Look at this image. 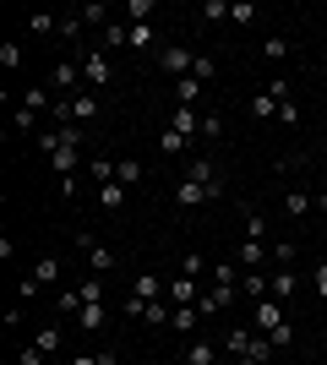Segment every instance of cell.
<instances>
[{"instance_id":"6da1fadb","label":"cell","mask_w":327,"mask_h":365,"mask_svg":"<svg viewBox=\"0 0 327 365\" xmlns=\"http://www.w3.org/2000/svg\"><path fill=\"white\" fill-rule=\"evenodd\" d=\"M186 180L207 185V191H213V202H218V197H229V185H224V175H218L213 158H186Z\"/></svg>"},{"instance_id":"7a4b0ae2","label":"cell","mask_w":327,"mask_h":365,"mask_svg":"<svg viewBox=\"0 0 327 365\" xmlns=\"http://www.w3.org/2000/svg\"><path fill=\"white\" fill-rule=\"evenodd\" d=\"M191 66H197V55H191L186 44H164V49H158V71L175 76V82H180V76H191Z\"/></svg>"},{"instance_id":"3957f363","label":"cell","mask_w":327,"mask_h":365,"mask_svg":"<svg viewBox=\"0 0 327 365\" xmlns=\"http://www.w3.org/2000/svg\"><path fill=\"white\" fill-rule=\"evenodd\" d=\"M284 322H289V317H284V305L279 300H273V294H267V300H256V305H251V327H256V333H273V327H284Z\"/></svg>"},{"instance_id":"277c9868","label":"cell","mask_w":327,"mask_h":365,"mask_svg":"<svg viewBox=\"0 0 327 365\" xmlns=\"http://www.w3.org/2000/svg\"><path fill=\"white\" fill-rule=\"evenodd\" d=\"M164 300H170V305H197V300H202V284L186 278V273H180V278H164Z\"/></svg>"},{"instance_id":"5b68a950","label":"cell","mask_w":327,"mask_h":365,"mask_svg":"<svg viewBox=\"0 0 327 365\" xmlns=\"http://www.w3.org/2000/svg\"><path fill=\"white\" fill-rule=\"evenodd\" d=\"M77 245H82V257H88V267H93V278L115 267V251H109L104 240H93V235H77Z\"/></svg>"},{"instance_id":"8992f818","label":"cell","mask_w":327,"mask_h":365,"mask_svg":"<svg viewBox=\"0 0 327 365\" xmlns=\"http://www.w3.org/2000/svg\"><path fill=\"white\" fill-rule=\"evenodd\" d=\"M77 82H82V66H71V61H61V66H55V71H49V82H44V88H49V93H55V98H66V93L77 88ZM71 98H77V93H71Z\"/></svg>"},{"instance_id":"52a82bcc","label":"cell","mask_w":327,"mask_h":365,"mask_svg":"<svg viewBox=\"0 0 327 365\" xmlns=\"http://www.w3.org/2000/svg\"><path fill=\"white\" fill-rule=\"evenodd\" d=\"M82 131H88V125H55V131H44V137H38V148H44V153L77 148V153H82Z\"/></svg>"},{"instance_id":"ba28073f","label":"cell","mask_w":327,"mask_h":365,"mask_svg":"<svg viewBox=\"0 0 327 365\" xmlns=\"http://www.w3.org/2000/svg\"><path fill=\"white\" fill-rule=\"evenodd\" d=\"M109 76H115V66H109V55H82V82H93V88H109Z\"/></svg>"},{"instance_id":"9c48e42d","label":"cell","mask_w":327,"mask_h":365,"mask_svg":"<svg viewBox=\"0 0 327 365\" xmlns=\"http://www.w3.org/2000/svg\"><path fill=\"white\" fill-rule=\"evenodd\" d=\"M170 131H180V137H202V115H197V109L191 104H175V115H170Z\"/></svg>"},{"instance_id":"30bf717a","label":"cell","mask_w":327,"mask_h":365,"mask_svg":"<svg viewBox=\"0 0 327 365\" xmlns=\"http://www.w3.org/2000/svg\"><path fill=\"white\" fill-rule=\"evenodd\" d=\"M295 289H300V278H295V267H279V273L267 278V294H273V300H295Z\"/></svg>"},{"instance_id":"8fae6325","label":"cell","mask_w":327,"mask_h":365,"mask_svg":"<svg viewBox=\"0 0 327 365\" xmlns=\"http://www.w3.org/2000/svg\"><path fill=\"white\" fill-rule=\"evenodd\" d=\"M175 202H180V207H202V202H213V191L197 185V180H180L175 185Z\"/></svg>"},{"instance_id":"7c38bea8","label":"cell","mask_w":327,"mask_h":365,"mask_svg":"<svg viewBox=\"0 0 327 365\" xmlns=\"http://www.w3.org/2000/svg\"><path fill=\"white\" fill-rule=\"evenodd\" d=\"M71 120H77V125L98 120V93H77V98H71Z\"/></svg>"},{"instance_id":"4fadbf2b","label":"cell","mask_w":327,"mask_h":365,"mask_svg":"<svg viewBox=\"0 0 327 365\" xmlns=\"http://www.w3.org/2000/svg\"><path fill=\"white\" fill-rule=\"evenodd\" d=\"M251 338H256V333H251V327H229V333H224V344H218V349H224V354H234V360H240V354H251Z\"/></svg>"},{"instance_id":"5bb4252c","label":"cell","mask_w":327,"mask_h":365,"mask_svg":"<svg viewBox=\"0 0 327 365\" xmlns=\"http://www.w3.org/2000/svg\"><path fill=\"white\" fill-rule=\"evenodd\" d=\"M125 191H131V185H120V180L98 185V207H104V213H120V207H125Z\"/></svg>"},{"instance_id":"9a60e30c","label":"cell","mask_w":327,"mask_h":365,"mask_svg":"<svg viewBox=\"0 0 327 365\" xmlns=\"http://www.w3.org/2000/svg\"><path fill=\"white\" fill-rule=\"evenodd\" d=\"M131 49H142V55H158V33H153V22H131Z\"/></svg>"},{"instance_id":"2e32d148","label":"cell","mask_w":327,"mask_h":365,"mask_svg":"<svg viewBox=\"0 0 327 365\" xmlns=\"http://www.w3.org/2000/svg\"><path fill=\"white\" fill-rule=\"evenodd\" d=\"M170 327H175V333H197V327H202V311H197V305H175Z\"/></svg>"},{"instance_id":"e0dca14e","label":"cell","mask_w":327,"mask_h":365,"mask_svg":"<svg viewBox=\"0 0 327 365\" xmlns=\"http://www.w3.org/2000/svg\"><path fill=\"white\" fill-rule=\"evenodd\" d=\"M284 213H289V218H306V213H311V191L289 185V191H284Z\"/></svg>"},{"instance_id":"ac0fdd59","label":"cell","mask_w":327,"mask_h":365,"mask_svg":"<svg viewBox=\"0 0 327 365\" xmlns=\"http://www.w3.org/2000/svg\"><path fill=\"white\" fill-rule=\"evenodd\" d=\"M186 365H218V344H207V338L186 344Z\"/></svg>"},{"instance_id":"d6986e66","label":"cell","mask_w":327,"mask_h":365,"mask_svg":"<svg viewBox=\"0 0 327 365\" xmlns=\"http://www.w3.org/2000/svg\"><path fill=\"white\" fill-rule=\"evenodd\" d=\"M202 88H207V82H197V76H180V82H175V104H197V98H202Z\"/></svg>"},{"instance_id":"ffe728a7","label":"cell","mask_w":327,"mask_h":365,"mask_svg":"<svg viewBox=\"0 0 327 365\" xmlns=\"http://www.w3.org/2000/svg\"><path fill=\"white\" fill-rule=\"evenodd\" d=\"M246 109H251V120H273V115H279V98H273V93H256Z\"/></svg>"},{"instance_id":"44dd1931","label":"cell","mask_w":327,"mask_h":365,"mask_svg":"<svg viewBox=\"0 0 327 365\" xmlns=\"http://www.w3.org/2000/svg\"><path fill=\"white\" fill-rule=\"evenodd\" d=\"M49 158H55V175H77V164H82V153H77V148H55Z\"/></svg>"},{"instance_id":"7402d4cb","label":"cell","mask_w":327,"mask_h":365,"mask_svg":"<svg viewBox=\"0 0 327 365\" xmlns=\"http://www.w3.org/2000/svg\"><path fill=\"white\" fill-rule=\"evenodd\" d=\"M267 257V240H240V267H262Z\"/></svg>"},{"instance_id":"603a6c76","label":"cell","mask_w":327,"mask_h":365,"mask_svg":"<svg viewBox=\"0 0 327 365\" xmlns=\"http://www.w3.org/2000/svg\"><path fill=\"white\" fill-rule=\"evenodd\" d=\"M61 344H66V338H61V327H38V338H33V349H38V354H55Z\"/></svg>"},{"instance_id":"cb8c5ba5","label":"cell","mask_w":327,"mask_h":365,"mask_svg":"<svg viewBox=\"0 0 327 365\" xmlns=\"http://www.w3.org/2000/svg\"><path fill=\"white\" fill-rule=\"evenodd\" d=\"M131 300H164V278H137Z\"/></svg>"},{"instance_id":"d4e9b609","label":"cell","mask_w":327,"mask_h":365,"mask_svg":"<svg viewBox=\"0 0 327 365\" xmlns=\"http://www.w3.org/2000/svg\"><path fill=\"white\" fill-rule=\"evenodd\" d=\"M170 317H175L170 300H147V305H142V322H164V327H170Z\"/></svg>"},{"instance_id":"484cf974","label":"cell","mask_w":327,"mask_h":365,"mask_svg":"<svg viewBox=\"0 0 327 365\" xmlns=\"http://www.w3.org/2000/svg\"><path fill=\"white\" fill-rule=\"evenodd\" d=\"M88 175H93L98 185H109V180H115V158H104V153H98V158H88Z\"/></svg>"},{"instance_id":"4316f807","label":"cell","mask_w":327,"mask_h":365,"mask_svg":"<svg viewBox=\"0 0 327 365\" xmlns=\"http://www.w3.org/2000/svg\"><path fill=\"white\" fill-rule=\"evenodd\" d=\"M77 294H82V305H104V278H82Z\"/></svg>"},{"instance_id":"83f0119b","label":"cell","mask_w":327,"mask_h":365,"mask_svg":"<svg viewBox=\"0 0 327 365\" xmlns=\"http://www.w3.org/2000/svg\"><path fill=\"white\" fill-rule=\"evenodd\" d=\"M22 109H33V115L55 109V104H49V88H28V93H22Z\"/></svg>"},{"instance_id":"f1b7e54d","label":"cell","mask_w":327,"mask_h":365,"mask_svg":"<svg viewBox=\"0 0 327 365\" xmlns=\"http://www.w3.org/2000/svg\"><path fill=\"white\" fill-rule=\"evenodd\" d=\"M77 327H82V333H98V327H104V305H82Z\"/></svg>"},{"instance_id":"f546056e","label":"cell","mask_w":327,"mask_h":365,"mask_svg":"<svg viewBox=\"0 0 327 365\" xmlns=\"http://www.w3.org/2000/svg\"><path fill=\"white\" fill-rule=\"evenodd\" d=\"M33 278H38V284H55V278H61V262H55V257H38V262H33Z\"/></svg>"},{"instance_id":"4dcf8cb0","label":"cell","mask_w":327,"mask_h":365,"mask_svg":"<svg viewBox=\"0 0 327 365\" xmlns=\"http://www.w3.org/2000/svg\"><path fill=\"white\" fill-rule=\"evenodd\" d=\"M115 180H120V185H137L142 180V164H137V158H120V164H115Z\"/></svg>"},{"instance_id":"1f68e13d","label":"cell","mask_w":327,"mask_h":365,"mask_svg":"<svg viewBox=\"0 0 327 365\" xmlns=\"http://www.w3.org/2000/svg\"><path fill=\"white\" fill-rule=\"evenodd\" d=\"M104 44H109V49L131 44V28H125V22H109V28H104Z\"/></svg>"},{"instance_id":"d6a6232c","label":"cell","mask_w":327,"mask_h":365,"mask_svg":"<svg viewBox=\"0 0 327 365\" xmlns=\"http://www.w3.org/2000/svg\"><path fill=\"white\" fill-rule=\"evenodd\" d=\"M0 66H6V71H16V66H22V44H16V38H6V44H0Z\"/></svg>"},{"instance_id":"836d02e7","label":"cell","mask_w":327,"mask_h":365,"mask_svg":"<svg viewBox=\"0 0 327 365\" xmlns=\"http://www.w3.org/2000/svg\"><path fill=\"white\" fill-rule=\"evenodd\" d=\"M240 294H251V300H267V278L246 273V278H240Z\"/></svg>"},{"instance_id":"e575fe53","label":"cell","mask_w":327,"mask_h":365,"mask_svg":"<svg viewBox=\"0 0 327 365\" xmlns=\"http://www.w3.org/2000/svg\"><path fill=\"white\" fill-rule=\"evenodd\" d=\"M158 148L170 153V158H180V153H186V148H191V142H186V137H180V131H164V137H158Z\"/></svg>"},{"instance_id":"d590c367","label":"cell","mask_w":327,"mask_h":365,"mask_svg":"<svg viewBox=\"0 0 327 365\" xmlns=\"http://www.w3.org/2000/svg\"><path fill=\"white\" fill-rule=\"evenodd\" d=\"M229 22H240V28L256 22V6H251V0H234V6H229Z\"/></svg>"},{"instance_id":"8d00e7d4","label":"cell","mask_w":327,"mask_h":365,"mask_svg":"<svg viewBox=\"0 0 327 365\" xmlns=\"http://www.w3.org/2000/svg\"><path fill=\"white\" fill-rule=\"evenodd\" d=\"M262 235H267V218L251 207V213H246V240H262Z\"/></svg>"},{"instance_id":"74e56055","label":"cell","mask_w":327,"mask_h":365,"mask_svg":"<svg viewBox=\"0 0 327 365\" xmlns=\"http://www.w3.org/2000/svg\"><path fill=\"white\" fill-rule=\"evenodd\" d=\"M262 55H267V61H284V55H289V38H279V33H273V38L262 44Z\"/></svg>"},{"instance_id":"f35d334b","label":"cell","mask_w":327,"mask_h":365,"mask_svg":"<svg viewBox=\"0 0 327 365\" xmlns=\"http://www.w3.org/2000/svg\"><path fill=\"white\" fill-rule=\"evenodd\" d=\"M273 262H279V267H295V240H279V245H273Z\"/></svg>"},{"instance_id":"ab89813d","label":"cell","mask_w":327,"mask_h":365,"mask_svg":"<svg viewBox=\"0 0 327 365\" xmlns=\"http://www.w3.org/2000/svg\"><path fill=\"white\" fill-rule=\"evenodd\" d=\"M88 28V22H82V11H71V16H61V38H77V33Z\"/></svg>"},{"instance_id":"60d3db41","label":"cell","mask_w":327,"mask_h":365,"mask_svg":"<svg viewBox=\"0 0 327 365\" xmlns=\"http://www.w3.org/2000/svg\"><path fill=\"white\" fill-rule=\"evenodd\" d=\"M125 16H137V22H147V16H153V0H125Z\"/></svg>"},{"instance_id":"b9f144b4","label":"cell","mask_w":327,"mask_h":365,"mask_svg":"<svg viewBox=\"0 0 327 365\" xmlns=\"http://www.w3.org/2000/svg\"><path fill=\"white\" fill-rule=\"evenodd\" d=\"M267 338H273V349H289V344H295V327L284 322V327H273V333H267Z\"/></svg>"},{"instance_id":"7bdbcfd3","label":"cell","mask_w":327,"mask_h":365,"mask_svg":"<svg viewBox=\"0 0 327 365\" xmlns=\"http://www.w3.org/2000/svg\"><path fill=\"white\" fill-rule=\"evenodd\" d=\"M71 365H120V360H115V354H109V349H98V354H77V360H71Z\"/></svg>"},{"instance_id":"ee69618b","label":"cell","mask_w":327,"mask_h":365,"mask_svg":"<svg viewBox=\"0 0 327 365\" xmlns=\"http://www.w3.org/2000/svg\"><path fill=\"white\" fill-rule=\"evenodd\" d=\"M38 289H44L38 278H22V284H16V305H28V300H33V294H38Z\"/></svg>"},{"instance_id":"f6af8a7d","label":"cell","mask_w":327,"mask_h":365,"mask_svg":"<svg viewBox=\"0 0 327 365\" xmlns=\"http://www.w3.org/2000/svg\"><path fill=\"white\" fill-rule=\"evenodd\" d=\"M202 16H207V22H224V16H229V6H224V0H202Z\"/></svg>"},{"instance_id":"bcb514c9","label":"cell","mask_w":327,"mask_h":365,"mask_svg":"<svg viewBox=\"0 0 327 365\" xmlns=\"http://www.w3.org/2000/svg\"><path fill=\"white\" fill-rule=\"evenodd\" d=\"M28 33H38V38H49V33H55V16H28Z\"/></svg>"},{"instance_id":"7dc6e473","label":"cell","mask_w":327,"mask_h":365,"mask_svg":"<svg viewBox=\"0 0 327 365\" xmlns=\"http://www.w3.org/2000/svg\"><path fill=\"white\" fill-rule=\"evenodd\" d=\"M61 311H66V317H82V294L66 289V294H61Z\"/></svg>"},{"instance_id":"c3c4849f","label":"cell","mask_w":327,"mask_h":365,"mask_svg":"<svg viewBox=\"0 0 327 365\" xmlns=\"http://www.w3.org/2000/svg\"><path fill=\"white\" fill-rule=\"evenodd\" d=\"M191 76H197V82H213V76H218V66H213V61H202V55H197V66H191Z\"/></svg>"},{"instance_id":"681fc988","label":"cell","mask_w":327,"mask_h":365,"mask_svg":"<svg viewBox=\"0 0 327 365\" xmlns=\"http://www.w3.org/2000/svg\"><path fill=\"white\" fill-rule=\"evenodd\" d=\"M202 273H207V262L197 257V251H186V278H202Z\"/></svg>"},{"instance_id":"f907efd6","label":"cell","mask_w":327,"mask_h":365,"mask_svg":"<svg viewBox=\"0 0 327 365\" xmlns=\"http://www.w3.org/2000/svg\"><path fill=\"white\" fill-rule=\"evenodd\" d=\"M55 191H61V197H77V175H55Z\"/></svg>"},{"instance_id":"816d5d0a","label":"cell","mask_w":327,"mask_h":365,"mask_svg":"<svg viewBox=\"0 0 327 365\" xmlns=\"http://www.w3.org/2000/svg\"><path fill=\"white\" fill-rule=\"evenodd\" d=\"M38 360H44V354L33 349V344H28V349H22V354H16V365H38Z\"/></svg>"},{"instance_id":"f5cc1de1","label":"cell","mask_w":327,"mask_h":365,"mask_svg":"<svg viewBox=\"0 0 327 365\" xmlns=\"http://www.w3.org/2000/svg\"><path fill=\"white\" fill-rule=\"evenodd\" d=\"M316 294L327 300V262H316Z\"/></svg>"},{"instance_id":"db71d44e","label":"cell","mask_w":327,"mask_h":365,"mask_svg":"<svg viewBox=\"0 0 327 365\" xmlns=\"http://www.w3.org/2000/svg\"><path fill=\"white\" fill-rule=\"evenodd\" d=\"M316 213H322V218H327V191H316Z\"/></svg>"},{"instance_id":"11a10c76","label":"cell","mask_w":327,"mask_h":365,"mask_svg":"<svg viewBox=\"0 0 327 365\" xmlns=\"http://www.w3.org/2000/svg\"><path fill=\"white\" fill-rule=\"evenodd\" d=\"M234 365H267V360H256V354H240V360H234Z\"/></svg>"},{"instance_id":"9f6ffc18","label":"cell","mask_w":327,"mask_h":365,"mask_svg":"<svg viewBox=\"0 0 327 365\" xmlns=\"http://www.w3.org/2000/svg\"><path fill=\"white\" fill-rule=\"evenodd\" d=\"M322 235H327V218H322Z\"/></svg>"},{"instance_id":"6f0895ef","label":"cell","mask_w":327,"mask_h":365,"mask_svg":"<svg viewBox=\"0 0 327 365\" xmlns=\"http://www.w3.org/2000/svg\"><path fill=\"white\" fill-rule=\"evenodd\" d=\"M267 365H273V360H267Z\"/></svg>"}]
</instances>
